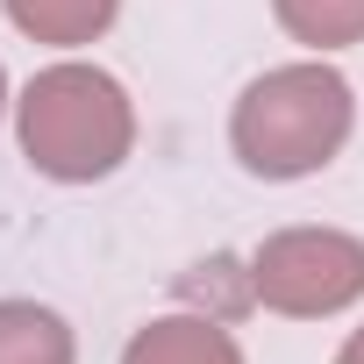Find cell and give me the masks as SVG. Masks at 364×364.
Wrapping results in <instances>:
<instances>
[{
    "instance_id": "1",
    "label": "cell",
    "mask_w": 364,
    "mask_h": 364,
    "mask_svg": "<svg viewBox=\"0 0 364 364\" xmlns=\"http://www.w3.org/2000/svg\"><path fill=\"white\" fill-rule=\"evenodd\" d=\"M350 114H357V100H350L343 72L279 65L243 86V100L229 114V143H236L243 171H257V178H307L343 150Z\"/></svg>"
},
{
    "instance_id": "2",
    "label": "cell",
    "mask_w": 364,
    "mask_h": 364,
    "mask_svg": "<svg viewBox=\"0 0 364 364\" xmlns=\"http://www.w3.org/2000/svg\"><path fill=\"white\" fill-rule=\"evenodd\" d=\"M136 143V107L100 65H50L22 93V150L43 178L93 186Z\"/></svg>"
},
{
    "instance_id": "3",
    "label": "cell",
    "mask_w": 364,
    "mask_h": 364,
    "mask_svg": "<svg viewBox=\"0 0 364 364\" xmlns=\"http://www.w3.org/2000/svg\"><path fill=\"white\" fill-rule=\"evenodd\" d=\"M250 293L293 321L336 314L364 293V243L343 229H279L250 257Z\"/></svg>"
},
{
    "instance_id": "4",
    "label": "cell",
    "mask_w": 364,
    "mask_h": 364,
    "mask_svg": "<svg viewBox=\"0 0 364 364\" xmlns=\"http://www.w3.org/2000/svg\"><path fill=\"white\" fill-rule=\"evenodd\" d=\"M122 364H243V350L229 343V328L208 314H171V321H150L129 336Z\"/></svg>"
},
{
    "instance_id": "5",
    "label": "cell",
    "mask_w": 364,
    "mask_h": 364,
    "mask_svg": "<svg viewBox=\"0 0 364 364\" xmlns=\"http://www.w3.org/2000/svg\"><path fill=\"white\" fill-rule=\"evenodd\" d=\"M0 364H72V321L36 300H0Z\"/></svg>"
},
{
    "instance_id": "6",
    "label": "cell",
    "mask_w": 364,
    "mask_h": 364,
    "mask_svg": "<svg viewBox=\"0 0 364 364\" xmlns=\"http://www.w3.org/2000/svg\"><path fill=\"white\" fill-rule=\"evenodd\" d=\"M122 0H8V22L36 43H93Z\"/></svg>"
},
{
    "instance_id": "7",
    "label": "cell",
    "mask_w": 364,
    "mask_h": 364,
    "mask_svg": "<svg viewBox=\"0 0 364 364\" xmlns=\"http://www.w3.org/2000/svg\"><path fill=\"white\" fill-rule=\"evenodd\" d=\"M272 15L307 50H350V43H364V0H272Z\"/></svg>"
},
{
    "instance_id": "8",
    "label": "cell",
    "mask_w": 364,
    "mask_h": 364,
    "mask_svg": "<svg viewBox=\"0 0 364 364\" xmlns=\"http://www.w3.org/2000/svg\"><path fill=\"white\" fill-rule=\"evenodd\" d=\"M336 364H364V328H357V336L343 343V357H336Z\"/></svg>"
},
{
    "instance_id": "9",
    "label": "cell",
    "mask_w": 364,
    "mask_h": 364,
    "mask_svg": "<svg viewBox=\"0 0 364 364\" xmlns=\"http://www.w3.org/2000/svg\"><path fill=\"white\" fill-rule=\"evenodd\" d=\"M0 100H8V72H0Z\"/></svg>"
}]
</instances>
